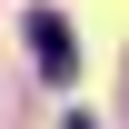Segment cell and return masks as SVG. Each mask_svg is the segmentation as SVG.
<instances>
[{"label": "cell", "instance_id": "6da1fadb", "mask_svg": "<svg viewBox=\"0 0 129 129\" xmlns=\"http://www.w3.org/2000/svg\"><path fill=\"white\" fill-rule=\"evenodd\" d=\"M20 30H30V50H40L50 80H80V50H70V20H60V10H30Z\"/></svg>", "mask_w": 129, "mask_h": 129}]
</instances>
